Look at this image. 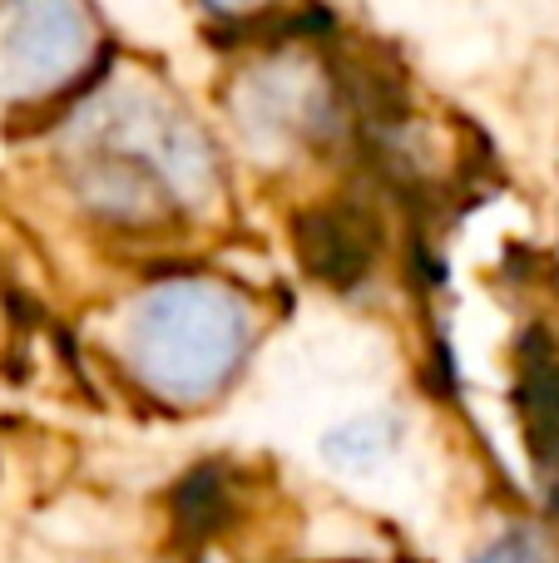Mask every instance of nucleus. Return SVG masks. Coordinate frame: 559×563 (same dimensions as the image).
I'll return each instance as SVG.
<instances>
[{
	"label": "nucleus",
	"mask_w": 559,
	"mask_h": 563,
	"mask_svg": "<svg viewBox=\"0 0 559 563\" xmlns=\"http://www.w3.org/2000/svg\"><path fill=\"white\" fill-rule=\"evenodd\" d=\"M75 184L95 213L154 223L213 188L204 134L158 95H99L75 119Z\"/></svg>",
	"instance_id": "obj_1"
},
{
	"label": "nucleus",
	"mask_w": 559,
	"mask_h": 563,
	"mask_svg": "<svg viewBox=\"0 0 559 563\" xmlns=\"http://www.w3.org/2000/svg\"><path fill=\"white\" fill-rule=\"evenodd\" d=\"M248 351V311L228 287L178 277L144 291L129 317V361L168 400H208Z\"/></svg>",
	"instance_id": "obj_2"
},
{
	"label": "nucleus",
	"mask_w": 559,
	"mask_h": 563,
	"mask_svg": "<svg viewBox=\"0 0 559 563\" xmlns=\"http://www.w3.org/2000/svg\"><path fill=\"white\" fill-rule=\"evenodd\" d=\"M89 55L75 0H6L0 10V99H40L69 85Z\"/></svg>",
	"instance_id": "obj_3"
},
{
	"label": "nucleus",
	"mask_w": 559,
	"mask_h": 563,
	"mask_svg": "<svg viewBox=\"0 0 559 563\" xmlns=\"http://www.w3.org/2000/svg\"><path fill=\"white\" fill-rule=\"evenodd\" d=\"M297 243H303V257L313 263L317 277L352 282L372 263L376 228H372V218L357 213V208H327V213L307 218V223L297 228Z\"/></svg>",
	"instance_id": "obj_4"
},
{
	"label": "nucleus",
	"mask_w": 559,
	"mask_h": 563,
	"mask_svg": "<svg viewBox=\"0 0 559 563\" xmlns=\"http://www.w3.org/2000/svg\"><path fill=\"white\" fill-rule=\"evenodd\" d=\"M396 440H402V426L392 416H362V420H347L342 430H332L322 440V450L342 470H372L392 455Z\"/></svg>",
	"instance_id": "obj_5"
},
{
	"label": "nucleus",
	"mask_w": 559,
	"mask_h": 563,
	"mask_svg": "<svg viewBox=\"0 0 559 563\" xmlns=\"http://www.w3.org/2000/svg\"><path fill=\"white\" fill-rule=\"evenodd\" d=\"M218 515H223V489H218V475L213 470H198V475L178 489V519H184L188 534H208Z\"/></svg>",
	"instance_id": "obj_6"
},
{
	"label": "nucleus",
	"mask_w": 559,
	"mask_h": 563,
	"mask_svg": "<svg viewBox=\"0 0 559 563\" xmlns=\"http://www.w3.org/2000/svg\"><path fill=\"white\" fill-rule=\"evenodd\" d=\"M475 563H545V559L530 539H505V544H495L491 554H481Z\"/></svg>",
	"instance_id": "obj_7"
},
{
	"label": "nucleus",
	"mask_w": 559,
	"mask_h": 563,
	"mask_svg": "<svg viewBox=\"0 0 559 563\" xmlns=\"http://www.w3.org/2000/svg\"><path fill=\"white\" fill-rule=\"evenodd\" d=\"M213 10H223V15H243V10H257L263 0H208Z\"/></svg>",
	"instance_id": "obj_8"
}]
</instances>
